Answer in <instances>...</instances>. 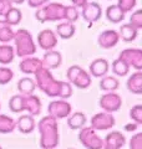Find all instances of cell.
Listing matches in <instances>:
<instances>
[{
    "label": "cell",
    "instance_id": "obj_1",
    "mask_svg": "<svg viewBox=\"0 0 142 149\" xmlns=\"http://www.w3.org/2000/svg\"><path fill=\"white\" fill-rule=\"evenodd\" d=\"M35 85L49 97H61V100H66L72 95L70 83L55 80L46 68H40L35 73Z\"/></svg>",
    "mask_w": 142,
    "mask_h": 149
},
{
    "label": "cell",
    "instance_id": "obj_2",
    "mask_svg": "<svg viewBox=\"0 0 142 149\" xmlns=\"http://www.w3.org/2000/svg\"><path fill=\"white\" fill-rule=\"evenodd\" d=\"M39 132L41 134L40 147L44 149H54L59 144V133H58V122L54 117L46 116L37 124Z\"/></svg>",
    "mask_w": 142,
    "mask_h": 149
},
{
    "label": "cell",
    "instance_id": "obj_3",
    "mask_svg": "<svg viewBox=\"0 0 142 149\" xmlns=\"http://www.w3.org/2000/svg\"><path fill=\"white\" fill-rule=\"evenodd\" d=\"M14 41H15V55L19 57H30L36 52V45L32 40L31 34L25 29H20L14 35Z\"/></svg>",
    "mask_w": 142,
    "mask_h": 149
},
{
    "label": "cell",
    "instance_id": "obj_4",
    "mask_svg": "<svg viewBox=\"0 0 142 149\" xmlns=\"http://www.w3.org/2000/svg\"><path fill=\"white\" fill-rule=\"evenodd\" d=\"M64 10H65V5H63V4L50 3L47 5H44L37 9L35 13V17L40 22L60 21L64 19Z\"/></svg>",
    "mask_w": 142,
    "mask_h": 149
},
{
    "label": "cell",
    "instance_id": "obj_5",
    "mask_svg": "<svg viewBox=\"0 0 142 149\" xmlns=\"http://www.w3.org/2000/svg\"><path fill=\"white\" fill-rule=\"evenodd\" d=\"M67 80L70 85L76 86L77 88H87L91 85V77L90 74L85 71L84 68H81L77 65L69 67L67 72H66Z\"/></svg>",
    "mask_w": 142,
    "mask_h": 149
},
{
    "label": "cell",
    "instance_id": "obj_6",
    "mask_svg": "<svg viewBox=\"0 0 142 149\" xmlns=\"http://www.w3.org/2000/svg\"><path fill=\"white\" fill-rule=\"evenodd\" d=\"M79 141L87 149H102L103 147L102 138L98 137L96 130H93L91 127H84L80 129Z\"/></svg>",
    "mask_w": 142,
    "mask_h": 149
},
{
    "label": "cell",
    "instance_id": "obj_7",
    "mask_svg": "<svg viewBox=\"0 0 142 149\" xmlns=\"http://www.w3.org/2000/svg\"><path fill=\"white\" fill-rule=\"evenodd\" d=\"M118 58L124 61L127 66H132L137 71H141L142 68V51L140 49H126L121 51Z\"/></svg>",
    "mask_w": 142,
    "mask_h": 149
},
{
    "label": "cell",
    "instance_id": "obj_8",
    "mask_svg": "<svg viewBox=\"0 0 142 149\" xmlns=\"http://www.w3.org/2000/svg\"><path fill=\"white\" fill-rule=\"evenodd\" d=\"M101 108L107 112V113H112V112H117L122 106V98L115 92H107L106 95H103L100 102H98Z\"/></svg>",
    "mask_w": 142,
    "mask_h": 149
},
{
    "label": "cell",
    "instance_id": "obj_9",
    "mask_svg": "<svg viewBox=\"0 0 142 149\" xmlns=\"http://www.w3.org/2000/svg\"><path fill=\"white\" fill-rule=\"evenodd\" d=\"M47 112H49V116L54 117L55 119L66 118L71 114V106L69 102H66L65 100L54 101V102H50L49 103Z\"/></svg>",
    "mask_w": 142,
    "mask_h": 149
},
{
    "label": "cell",
    "instance_id": "obj_10",
    "mask_svg": "<svg viewBox=\"0 0 142 149\" xmlns=\"http://www.w3.org/2000/svg\"><path fill=\"white\" fill-rule=\"evenodd\" d=\"M115 125V118L111 113L101 112L91 118V128L93 130H107Z\"/></svg>",
    "mask_w": 142,
    "mask_h": 149
},
{
    "label": "cell",
    "instance_id": "obj_11",
    "mask_svg": "<svg viewBox=\"0 0 142 149\" xmlns=\"http://www.w3.org/2000/svg\"><path fill=\"white\" fill-rule=\"evenodd\" d=\"M82 19L86 22H90V24H93V22L98 21L102 16V9L98 3H95V1H91V3H87L86 5L82 8Z\"/></svg>",
    "mask_w": 142,
    "mask_h": 149
},
{
    "label": "cell",
    "instance_id": "obj_12",
    "mask_svg": "<svg viewBox=\"0 0 142 149\" xmlns=\"http://www.w3.org/2000/svg\"><path fill=\"white\" fill-rule=\"evenodd\" d=\"M37 42H39L40 47L45 51L54 50V47L58 45V37H56L55 32L50 29H45L39 32L37 35Z\"/></svg>",
    "mask_w": 142,
    "mask_h": 149
},
{
    "label": "cell",
    "instance_id": "obj_13",
    "mask_svg": "<svg viewBox=\"0 0 142 149\" xmlns=\"http://www.w3.org/2000/svg\"><path fill=\"white\" fill-rule=\"evenodd\" d=\"M102 141H103L102 149H121L125 146L126 138L121 132L113 130V132L108 133Z\"/></svg>",
    "mask_w": 142,
    "mask_h": 149
},
{
    "label": "cell",
    "instance_id": "obj_14",
    "mask_svg": "<svg viewBox=\"0 0 142 149\" xmlns=\"http://www.w3.org/2000/svg\"><path fill=\"white\" fill-rule=\"evenodd\" d=\"M118 40H120V36L116 30H105L98 35L97 42L102 49H112L117 45Z\"/></svg>",
    "mask_w": 142,
    "mask_h": 149
},
{
    "label": "cell",
    "instance_id": "obj_15",
    "mask_svg": "<svg viewBox=\"0 0 142 149\" xmlns=\"http://www.w3.org/2000/svg\"><path fill=\"white\" fill-rule=\"evenodd\" d=\"M22 111L29 112V114L32 116V117L40 114V112H41L40 98L37 96H35V95L22 96Z\"/></svg>",
    "mask_w": 142,
    "mask_h": 149
},
{
    "label": "cell",
    "instance_id": "obj_16",
    "mask_svg": "<svg viewBox=\"0 0 142 149\" xmlns=\"http://www.w3.org/2000/svg\"><path fill=\"white\" fill-rule=\"evenodd\" d=\"M61 61H63V57H61V54L59 51H55V50H50V51H46L44 57L41 60V65H42V68H46V70H55L58 68Z\"/></svg>",
    "mask_w": 142,
    "mask_h": 149
},
{
    "label": "cell",
    "instance_id": "obj_17",
    "mask_svg": "<svg viewBox=\"0 0 142 149\" xmlns=\"http://www.w3.org/2000/svg\"><path fill=\"white\" fill-rule=\"evenodd\" d=\"M19 68L25 74H30V73L35 74L40 68H42L41 60L37 57H25L19 63Z\"/></svg>",
    "mask_w": 142,
    "mask_h": 149
},
{
    "label": "cell",
    "instance_id": "obj_18",
    "mask_svg": "<svg viewBox=\"0 0 142 149\" xmlns=\"http://www.w3.org/2000/svg\"><path fill=\"white\" fill-rule=\"evenodd\" d=\"M108 62L105 58H96L90 65V72L93 77H105L108 72Z\"/></svg>",
    "mask_w": 142,
    "mask_h": 149
},
{
    "label": "cell",
    "instance_id": "obj_19",
    "mask_svg": "<svg viewBox=\"0 0 142 149\" xmlns=\"http://www.w3.org/2000/svg\"><path fill=\"white\" fill-rule=\"evenodd\" d=\"M16 127L22 134H29L35 128V120L34 117L30 114H22L16 120Z\"/></svg>",
    "mask_w": 142,
    "mask_h": 149
},
{
    "label": "cell",
    "instance_id": "obj_20",
    "mask_svg": "<svg viewBox=\"0 0 142 149\" xmlns=\"http://www.w3.org/2000/svg\"><path fill=\"white\" fill-rule=\"evenodd\" d=\"M127 88L129 91L135 93V95H141L142 92V72L137 71L132 73L129 81H127Z\"/></svg>",
    "mask_w": 142,
    "mask_h": 149
},
{
    "label": "cell",
    "instance_id": "obj_21",
    "mask_svg": "<svg viewBox=\"0 0 142 149\" xmlns=\"http://www.w3.org/2000/svg\"><path fill=\"white\" fill-rule=\"evenodd\" d=\"M86 114L84 112H75L67 118V125L70 129H81L86 124Z\"/></svg>",
    "mask_w": 142,
    "mask_h": 149
},
{
    "label": "cell",
    "instance_id": "obj_22",
    "mask_svg": "<svg viewBox=\"0 0 142 149\" xmlns=\"http://www.w3.org/2000/svg\"><path fill=\"white\" fill-rule=\"evenodd\" d=\"M75 30H76L75 25L72 22H69V21L60 22V24L56 26V34L64 40L71 39V37L75 35Z\"/></svg>",
    "mask_w": 142,
    "mask_h": 149
},
{
    "label": "cell",
    "instance_id": "obj_23",
    "mask_svg": "<svg viewBox=\"0 0 142 149\" xmlns=\"http://www.w3.org/2000/svg\"><path fill=\"white\" fill-rule=\"evenodd\" d=\"M35 88H36L35 81L30 77H24L21 80H19V82H18V90L20 92V95H22V96L32 95Z\"/></svg>",
    "mask_w": 142,
    "mask_h": 149
},
{
    "label": "cell",
    "instance_id": "obj_24",
    "mask_svg": "<svg viewBox=\"0 0 142 149\" xmlns=\"http://www.w3.org/2000/svg\"><path fill=\"white\" fill-rule=\"evenodd\" d=\"M137 35H138V30L135 29L131 24L121 25L118 36H120V39H122L125 42H131V41H134L137 37Z\"/></svg>",
    "mask_w": 142,
    "mask_h": 149
},
{
    "label": "cell",
    "instance_id": "obj_25",
    "mask_svg": "<svg viewBox=\"0 0 142 149\" xmlns=\"http://www.w3.org/2000/svg\"><path fill=\"white\" fill-rule=\"evenodd\" d=\"M106 17L112 24H120L125 19V13L117 5H110L106 9Z\"/></svg>",
    "mask_w": 142,
    "mask_h": 149
},
{
    "label": "cell",
    "instance_id": "obj_26",
    "mask_svg": "<svg viewBox=\"0 0 142 149\" xmlns=\"http://www.w3.org/2000/svg\"><path fill=\"white\" fill-rule=\"evenodd\" d=\"M15 57V50L11 45H0V63L9 65Z\"/></svg>",
    "mask_w": 142,
    "mask_h": 149
},
{
    "label": "cell",
    "instance_id": "obj_27",
    "mask_svg": "<svg viewBox=\"0 0 142 149\" xmlns=\"http://www.w3.org/2000/svg\"><path fill=\"white\" fill-rule=\"evenodd\" d=\"M14 35H15V32L13 31V27L4 20H0V42H10L11 40H14Z\"/></svg>",
    "mask_w": 142,
    "mask_h": 149
},
{
    "label": "cell",
    "instance_id": "obj_28",
    "mask_svg": "<svg viewBox=\"0 0 142 149\" xmlns=\"http://www.w3.org/2000/svg\"><path fill=\"white\" fill-rule=\"evenodd\" d=\"M21 19H22L21 11H20V9H18V8L9 9V11L4 15V21H5L6 24H9L10 26L19 25L20 21H21Z\"/></svg>",
    "mask_w": 142,
    "mask_h": 149
},
{
    "label": "cell",
    "instance_id": "obj_29",
    "mask_svg": "<svg viewBox=\"0 0 142 149\" xmlns=\"http://www.w3.org/2000/svg\"><path fill=\"white\" fill-rule=\"evenodd\" d=\"M118 85H120V82H118L116 77L105 76V77H102V80L100 82V88L106 92H115L118 88Z\"/></svg>",
    "mask_w": 142,
    "mask_h": 149
},
{
    "label": "cell",
    "instance_id": "obj_30",
    "mask_svg": "<svg viewBox=\"0 0 142 149\" xmlns=\"http://www.w3.org/2000/svg\"><path fill=\"white\" fill-rule=\"evenodd\" d=\"M16 128V122L6 114H0V133H11Z\"/></svg>",
    "mask_w": 142,
    "mask_h": 149
},
{
    "label": "cell",
    "instance_id": "obj_31",
    "mask_svg": "<svg viewBox=\"0 0 142 149\" xmlns=\"http://www.w3.org/2000/svg\"><path fill=\"white\" fill-rule=\"evenodd\" d=\"M112 72L115 73L116 76L124 77V76H126V74H129L130 67L127 66L124 61H121L120 58H116L115 61L112 62Z\"/></svg>",
    "mask_w": 142,
    "mask_h": 149
},
{
    "label": "cell",
    "instance_id": "obj_32",
    "mask_svg": "<svg viewBox=\"0 0 142 149\" xmlns=\"http://www.w3.org/2000/svg\"><path fill=\"white\" fill-rule=\"evenodd\" d=\"M9 108L14 113H20L22 112V96L21 95H15L13 96L10 101H9Z\"/></svg>",
    "mask_w": 142,
    "mask_h": 149
},
{
    "label": "cell",
    "instance_id": "obj_33",
    "mask_svg": "<svg viewBox=\"0 0 142 149\" xmlns=\"http://www.w3.org/2000/svg\"><path fill=\"white\" fill-rule=\"evenodd\" d=\"M79 11H77V9L72 6V5H70V6H65V10H64V19L66 21H69V22H74L79 19Z\"/></svg>",
    "mask_w": 142,
    "mask_h": 149
},
{
    "label": "cell",
    "instance_id": "obj_34",
    "mask_svg": "<svg viewBox=\"0 0 142 149\" xmlns=\"http://www.w3.org/2000/svg\"><path fill=\"white\" fill-rule=\"evenodd\" d=\"M14 78L13 70L9 67H0V85H6Z\"/></svg>",
    "mask_w": 142,
    "mask_h": 149
},
{
    "label": "cell",
    "instance_id": "obj_35",
    "mask_svg": "<svg viewBox=\"0 0 142 149\" xmlns=\"http://www.w3.org/2000/svg\"><path fill=\"white\" fill-rule=\"evenodd\" d=\"M130 117L132 118V120H134L136 124L140 125L142 123V106L141 104L132 107L130 111Z\"/></svg>",
    "mask_w": 142,
    "mask_h": 149
},
{
    "label": "cell",
    "instance_id": "obj_36",
    "mask_svg": "<svg viewBox=\"0 0 142 149\" xmlns=\"http://www.w3.org/2000/svg\"><path fill=\"white\" fill-rule=\"evenodd\" d=\"M136 4H137V0H118L117 6L126 14L132 11V9L136 6Z\"/></svg>",
    "mask_w": 142,
    "mask_h": 149
},
{
    "label": "cell",
    "instance_id": "obj_37",
    "mask_svg": "<svg viewBox=\"0 0 142 149\" xmlns=\"http://www.w3.org/2000/svg\"><path fill=\"white\" fill-rule=\"evenodd\" d=\"M130 21H131V25L134 26L135 29H137V30L142 29V11L137 10L135 13H132Z\"/></svg>",
    "mask_w": 142,
    "mask_h": 149
},
{
    "label": "cell",
    "instance_id": "obj_38",
    "mask_svg": "<svg viewBox=\"0 0 142 149\" xmlns=\"http://www.w3.org/2000/svg\"><path fill=\"white\" fill-rule=\"evenodd\" d=\"M130 149H142V134L137 133L130 141Z\"/></svg>",
    "mask_w": 142,
    "mask_h": 149
},
{
    "label": "cell",
    "instance_id": "obj_39",
    "mask_svg": "<svg viewBox=\"0 0 142 149\" xmlns=\"http://www.w3.org/2000/svg\"><path fill=\"white\" fill-rule=\"evenodd\" d=\"M11 8L13 4L10 0H0V16H4Z\"/></svg>",
    "mask_w": 142,
    "mask_h": 149
},
{
    "label": "cell",
    "instance_id": "obj_40",
    "mask_svg": "<svg viewBox=\"0 0 142 149\" xmlns=\"http://www.w3.org/2000/svg\"><path fill=\"white\" fill-rule=\"evenodd\" d=\"M50 0H27V4H29L30 8H36L39 9L41 6H44L46 3H49Z\"/></svg>",
    "mask_w": 142,
    "mask_h": 149
},
{
    "label": "cell",
    "instance_id": "obj_41",
    "mask_svg": "<svg viewBox=\"0 0 142 149\" xmlns=\"http://www.w3.org/2000/svg\"><path fill=\"white\" fill-rule=\"evenodd\" d=\"M71 3H72V6L77 9V8H84L89 1L87 0H71Z\"/></svg>",
    "mask_w": 142,
    "mask_h": 149
},
{
    "label": "cell",
    "instance_id": "obj_42",
    "mask_svg": "<svg viewBox=\"0 0 142 149\" xmlns=\"http://www.w3.org/2000/svg\"><path fill=\"white\" fill-rule=\"evenodd\" d=\"M137 128H138V124L136 123H130L125 125V130H127V132H135Z\"/></svg>",
    "mask_w": 142,
    "mask_h": 149
},
{
    "label": "cell",
    "instance_id": "obj_43",
    "mask_svg": "<svg viewBox=\"0 0 142 149\" xmlns=\"http://www.w3.org/2000/svg\"><path fill=\"white\" fill-rule=\"evenodd\" d=\"M11 4H22L25 0H10Z\"/></svg>",
    "mask_w": 142,
    "mask_h": 149
},
{
    "label": "cell",
    "instance_id": "obj_44",
    "mask_svg": "<svg viewBox=\"0 0 142 149\" xmlns=\"http://www.w3.org/2000/svg\"><path fill=\"white\" fill-rule=\"evenodd\" d=\"M69 149H74V148H69Z\"/></svg>",
    "mask_w": 142,
    "mask_h": 149
},
{
    "label": "cell",
    "instance_id": "obj_45",
    "mask_svg": "<svg viewBox=\"0 0 142 149\" xmlns=\"http://www.w3.org/2000/svg\"><path fill=\"white\" fill-rule=\"evenodd\" d=\"M0 149H3V148H1V147H0Z\"/></svg>",
    "mask_w": 142,
    "mask_h": 149
}]
</instances>
